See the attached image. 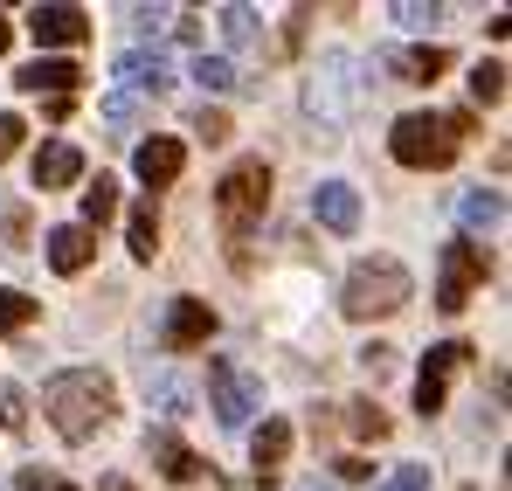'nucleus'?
Masks as SVG:
<instances>
[{
    "label": "nucleus",
    "mask_w": 512,
    "mask_h": 491,
    "mask_svg": "<svg viewBox=\"0 0 512 491\" xmlns=\"http://www.w3.org/2000/svg\"><path fill=\"white\" fill-rule=\"evenodd\" d=\"M42 409H49V422H56V436L84 443V436H97V429L111 422V381H104L97 367L56 374V381L42 388Z\"/></svg>",
    "instance_id": "1"
},
{
    "label": "nucleus",
    "mask_w": 512,
    "mask_h": 491,
    "mask_svg": "<svg viewBox=\"0 0 512 491\" xmlns=\"http://www.w3.org/2000/svg\"><path fill=\"white\" fill-rule=\"evenodd\" d=\"M409 270L395 263V256H374V263H353L346 270V291H340V312L346 319H388V312H402L409 305Z\"/></svg>",
    "instance_id": "2"
},
{
    "label": "nucleus",
    "mask_w": 512,
    "mask_h": 491,
    "mask_svg": "<svg viewBox=\"0 0 512 491\" xmlns=\"http://www.w3.org/2000/svg\"><path fill=\"white\" fill-rule=\"evenodd\" d=\"M215 215H222V229L243 243L256 222L270 215V166L263 160H236L222 173V187H215Z\"/></svg>",
    "instance_id": "3"
},
{
    "label": "nucleus",
    "mask_w": 512,
    "mask_h": 491,
    "mask_svg": "<svg viewBox=\"0 0 512 491\" xmlns=\"http://www.w3.org/2000/svg\"><path fill=\"white\" fill-rule=\"evenodd\" d=\"M388 153L402 166H416V173H436V166L457 160V132H450V118H436V111H409V118H395Z\"/></svg>",
    "instance_id": "4"
},
{
    "label": "nucleus",
    "mask_w": 512,
    "mask_h": 491,
    "mask_svg": "<svg viewBox=\"0 0 512 491\" xmlns=\"http://www.w3.org/2000/svg\"><path fill=\"white\" fill-rule=\"evenodd\" d=\"M208 409H215L222 429H243V422L263 409V381H256L250 367H236L229 353H215V360H208Z\"/></svg>",
    "instance_id": "5"
},
{
    "label": "nucleus",
    "mask_w": 512,
    "mask_h": 491,
    "mask_svg": "<svg viewBox=\"0 0 512 491\" xmlns=\"http://www.w3.org/2000/svg\"><path fill=\"white\" fill-rule=\"evenodd\" d=\"M492 277V263H485V249L478 243H450L443 249V284H436V305L443 312H464L471 305V291Z\"/></svg>",
    "instance_id": "6"
},
{
    "label": "nucleus",
    "mask_w": 512,
    "mask_h": 491,
    "mask_svg": "<svg viewBox=\"0 0 512 491\" xmlns=\"http://www.w3.org/2000/svg\"><path fill=\"white\" fill-rule=\"evenodd\" d=\"M457 367H471V346H464V339H443V346H429V353H423V367H416V409H423V415L443 409Z\"/></svg>",
    "instance_id": "7"
},
{
    "label": "nucleus",
    "mask_w": 512,
    "mask_h": 491,
    "mask_svg": "<svg viewBox=\"0 0 512 491\" xmlns=\"http://www.w3.org/2000/svg\"><path fill=\"white\" fill-rule=\"evenodd\" d=\"M28 35H35L42 49H77L90 35V14L84 7H63V0H56V7H28Z\"/></svg>",
    "instance_id": "8"
},
{
    "label": "nucleus",
    "mask_w": 512,
    "mask_h": 491,
    "mask_svg": "<svg viewBox=\"0 0 512 491\" xmlns=\"http://www.w3.org/2000/svg\"><path fill=\"white\" fill-rule=\"evenodd\" d=\"M312 215H319L333 236H353V229H360V194H353L346 180H319V187H312Z\"/></svg>",
    "instance_id": "9"
},
{
    "label": "nucleus",
    "mask_w": 512,
    "mask_h": 491,
    "mask_svg": "<svg viewBox=\"0 0 512 491\" xmlns=\"http://www.w3.org/2000/svg\"><path fill=\"white\" fill-rule=\"evenodd\" d=\"M14 83H21L28 97H70V90L84 83V70H77L70 56H35V63H28Z\"/></svg>",
    "instance_id": "10"
},
{
    "label": "nucleus",
    "mask_w": 512,
    "mask_h": 491,
    "mask_svg": "<svg viewBox=\"0 0 512 491\" xmlns=\"http://www.w3.org/2000/svg\"><path fill=\"white\" fill-rule=\"evenodd\" d=\"M146 457L160 464V478H173V485H194V478H201V457H194L173 429H153V436H146Z\"/></svg>",
    "instance_id": "11"
},
{
    "label": "nucleus",
    "mask_w": 512,
    "mask_h": 491,
    "mask_svg": "<svg viewBox=\"0 0 512 491\" xmlns=\"http://www.w3.org/2000/svg\"><path fill=\"white\" fill-rule=\"evenodd\" d=\"M284 457H291V422H263L250 443V464H256V485H277V471H284Z\"/></svg>",
    "instance_id": "12"
},
{
    "label": "nucleus",
    "mask_w": 512,
    "mask_h": 491,
    "mask_svg": "<svg viewBox=\"0 0 512 491\" xmlns=\"http://www.w3.org/2000/svg\"><path fill=\"white\" fill-rule=\"evenodd\" d=\"M208 332H215V312H208L201 298H173V312H167V346H173V353L201 346Z\"/></svg>",
    "instance_id": "13"
},
{
    "label": "nucleus",
    "mask_w": 512,
    "mask_h": 491,
    "mask_svg": "<svg viewBox=\"0 0 512 491\" xmlns=\"http://www.w3.org/2000/svg\"><path fill=\"white\" fill-rule=\"evenodd\" d=\"M132 166H139L146 187H167V180H180V166H187V146H180V139H146V146L132 153Z\"/></svg>",
    "instance_id": "14"
},
{
    "label": "nucleus",
    "mask_w": 512,
    "mask_h": 491,
    "mask_svg": "<svg viewBox=\"0 0 512 491\" xmlns=\"http://www.w3.org/2000/svg\"><path fill=\"white\" fill-rule=\"evenodd\" d=\"M90 256H97V236H90L84 222H63V229L49 236V263H56L63 277H77V270H84Z\"/></svg>",
    "instance_id": "15"
},
{
    "label": "nucleus",
    "mask_w": 512,
    "mask_h": 491,
    "mask_svg": "<svg viewBox=\"0 0 512 491\" xmlns=\"http://www.w3.org/2000/svg\"><path fill=\"white\" fill-rule=\"evenodd\" d=\"M118 77L132 83V90H167L173 63L160 56V49H125V56H118Z\"/></svg>",
    "instance_id": "16"
},
{
    "label": "nucleus",
    "mask_w": 512,
    "mask_h": 491,
    "mask_svg": "<svg viewBox=\"0 0 512 491\" xmlns=\"http://www.w3.org/2000/svg\"><path fill=\"white\" fill-rule=\"evenodd\" d=\"M346 70H353V56L333 49V56H326V77H312V111H319V118H340L346 111Z\"/></svg>",
    "instance_id": "17"
},
{
    "label": "nucleus",
    "mask_w": 512,
    "mask_h": 491,
    "mask_svg": "<svg viewBox=\"0 0 512 491\" xmlns=\"http://www.w3.org/2000/svg\"><path fill=\"white\" fill-rule=\"evenodd\" d=\"M457 215H464V229H471V236H478V229L492 236V229L506 222V194H499V187H471V194L457 201ZM471 236H464V243H471Z\"/></svg>",
    "instance_id": "18"
},
{
    "label": "nucleus",
    "mask_w": 512,
    "mask_h": 491,
    "mask_svg": "<svg viewBox=\"0 0 512 491\" xmlns=\"http://www.w3.org/2000/svg\"><path fill=\"white\" fill-rule=\"evenodd\" d=\"M77 173H84V153H77V146H42V153H35V187H42V194L70 187Z\"/></svg>",
    "instance_id": "19"
},
{
    "label": "nucleus",
    "mask_w": 512,
    "mask_h": 491,
    "mask_svg": "<svg viewBox=\"0 0 512 491\" xmlns=\"http://www.w3.org/2000/svg\"><path fill=\"white\" fill-rule=\"evenodd\" d=\"M125 249H132L139 263H153V249H160V208H153V201L132 208V222H125Z\"/></svg>",
    "instance_id": "20"
},
{
    "label": "nucleus",
    "mask_w": 512,
    "mask_h": 491,
    "mask_svg": "<svg viewBox=\"0 0 512 491\" xmlns=\"http://www.w3.org/2000/svg\"><path fill=\"white\" fill-rule=\"evenodd\" d=\"M388 70H402V83H436L450 70V56L429 42V49H409V56H388Z\"/></svg>",
    "instance_id": "21"
},
{
    "label": "nucleus",
    "mask_w": 512,
    "mask_h": 491,
    "mask_svg": "<svg viewBox=\"0 0 512 491\" xmlns=\"http://www.w3.org/2000/svg\"><path fill=\"white\" fill-rule=\"evenodd\" d=\"M111 215H118V180L97 173V187H84V229H104Z\"/></svg>",
    "instance_id": "22"
},
{
    "label": "nucleus",
    "mask_w": 512,
    "mask_h": 491,
    "mask_svg": "<svg viewBox=\"0 0 512 491\" xmlns=\"http://www.w3.org/2000/svg\"><path fill=\"white\" fill-rule=\"evenodd\" d=\"M35 312H42V305H35L28 291H7V284H0V332H21V326H35Z\"/></svg>",
    "instance_id": "23"
},
{
    "label": "nucleus",
    "mask_w": 512,
    "mask_h": 491,
    "mask_svg": "<svg viewBox=\"0 0 512 491\" xmlns=\"http://www.w3.org/2000/svg\"><path fill=\"white\" fill-rule=\"evenodd\" d=\"M222 35H229L236 49H256V42H263V28H256V7H222Z\"/></svg>",
    "instance_id": "24"
},
{
    "label": "nucleus",
    "mask_w": 512,
    "mask_h": 491,
    "mask_svg": "<svg viewBox=\"0 0 512 491\" xmlns=\"http://www.w3.org/2000/svg\"><path fill=\"white\" fill-rule=\"evenodd\" d=\"M346 422H353V436H360V443H381V436H388V415L374 409V402H346Z\"/></svg>",
    "instance_id": "25"
},
{
    "label": "nucleus",
    "mask_w": 512,
    "mask_h": 491,
    "mask_svg": "<svg viewBox=\"0 0 512 491\" xmlns=\"http://www.w3.org/2000/svg\"><path fill=\"white\" fill-rule=\"evenodd\" d=\"M471 97H478V104H499V97H506V63H478V70H471Z\"/></svg>",
    "instance_id": "26"
},
{
    "label": "nucleus",
    "mask_w": 512,
    "mask_h": 491,
    "mask_svg": "<svg viewBox=\"0 0 512 491\" xmlns=\"http://www.w3.org/2000/svg\"><path fill=\"white\" fill-rule=\"evenodd\" d=\"M194 83H201V90H236L229 56H194Z\"/></svg>",
    "instance_id": "27"
},
{
    "label": "nucleus",
    "mask_w": 512,
    "mask_h": 491,
    "mask_svg": "<svg viewBox=\"0 0 512 491\" xmlns=\"http://www.w3.org/2000/svg\"><path fill=\"white\" fill-rule=\"evenodd\" d=\"M21 243H28V208L0 201V249H21Z\"/></svg>",
    "instance_id": "28"
},
{
    "label": "nucleus",
    "mask_w": 512,
    "mask_h": 491,
    "mask_svg": "<svg viewBox=\"0 0 512 491\" xmlns=\"http://www.w3.org/2000/svg\"><path fill=\"white\" fill-rule=\"evenodd\" d=\"M0 429H14V436L28 429V402H21V388H14V381H0Z\"/></svg>",
    "instance_id": "29"
},
{
    "label": "nucleus",
    "mask_w": 512,
    "mask_h": 491,
    "mask_svg": "<svg viewBox=\"0 0 512 491\" xmlns=\"http://www.w3.org/2000/svg\"><path fill=\"white\" fill-rule=\"evenodd\" d=\"M104 125H111V132L125 139V132L139 125V104H132V97H104Z\"/></svg>",
    "instance_id": "30"
},
{
    "label": "nucleus",
    "mask_w": 512,
    "mask_h": 491,
    "mask_svg": "<svg viewBox=\"0 0 512 491\" xmlns=\"http://www.w3.org/2000/svg\"><path fill=\"white\" fill-rule=\"evenodd\" d=\"M146 395H153V402H160L167 415H180V402H187V388H180L173 374H160V381H146Z\"/></svg>",
    "instance_id": "31"
},
{
    "label": "nucleus",
    "mask_w": 512,
    "mask_h": 491,
    "mask_svg": "<svg viewBox=\"0 0 512 491\" xmlns=\"http://www.w3.org/2000/svg\"><path fill=\"white\" fill-rule=\"evenodd\" d=\"M381 491H429V464H402V471H395Z\"/></svg>",
    "instance_id": "32"
},
{
    "label": "nucleus",
    "mask_w": 512,
    "mask_h": 491,
    "mask_svg": "<svg viewBox=\"0 0 512 491\" xmlns=\"http://www.w3.org/2000/svg\"><path fill=\"white\" fill-rule=\"evenodd\" d=\"M360 367H367V374L381 381V374L395 367V346H381V339H374V346H360Z\"/></svg>",
    "instance_id": "33"
},
{
    "label": "nucleus",
    "mask_w": 512,
    "mask_h": 491,
    "mask_svg": "<svg viewBox=\"0 0 512 491\" xmlns=\"http://www.w3.org/2000/svg\"><path fill=\"white\" fill-rule=\"evenodd\" d=\"M194 132H201L208 146H222V139H229V118H222V111H201V118H194Z\"/></svg>",
    "instance_id": "34"
},
{
    "label": "nucleus",
    "mask_w": 512,
    "mask_h": 491,
    "mask_svg": "<svg viewBox=\"0 0 512 491\" xmlns=\"http://www.w3.org/2000/svg\"><path fill=\"white\" fill-rule=\"evenodd\" d=\"M21 132H28V125H21V118H14V111H0V160H7V153H14V146H21Z\"/></svg>",
    "instance_id": "35"
},
{
    "label": "nucleus",
    "mask_w": 512,
    "mask_h": 491,
    "mask_svg": "<svg viewBox=\"0 0 512 491\" xmlns=\"http://www.w3.org/2000/svg\"><path fill=\"white\" fill-rule=\"evenodd\" d=\"M125 21H132V28H139V35H153V28H160V21H173V14H160V7H132V14H125Z\"/></svg>",
    "instance_id": "36"
},
{
    "label": "nucleus",
    "mask_w": 512,
    "mask_h": 491,
    "mask_svg": "<svg viewBox=\"0 0 512 491\" xmlns=\"http://www.w3.org/2000/svg\"><path fill=\"white\" fill-rule=\"evenodd\" d=\"M395 21H402V28H429V21H443V14H436V7H395Z\"/></svg>",
    "instance_id": "37"
},
{
    "label": "nucleus",
    "mask_w": 512,
    "mask_h": 491,
    "mask_svg": "<svg viewBox=\"0 0 512 491\" xmlns=\"http://www.w3.org/2000/svg\"><path fill=\"white\" fill-rule=\"evenodd\" d=\"M97 491H132V485H125V478H104V485H97Z\"/></svg>",
    "instance_id": "38"
},
{
    "label": "nucleus",
    "mask_w": 512,
    "mask_h": 491,
    "mask_svg": "<svg viewBox=\"0 0 512 491\" xmlns=\"http://www.w3.org/2000/svg\"><path fill=\"white\" fill-rule=\"evenodd\" d=\"M7 42H14V28H7V14H0V49H7Z\"/></svg>",
    "instance_id": "39"
},
{
    "label": "nucleus",
    "mask_w": 512,
    "mask_h": 491,
    "mask_svg": "<svg viewBox=\"0 0 512 491\" xmlns=\"http://www.w3.org/2000/svg\"><path fill=\"white\" fill-rule=\"evenodd\" d=\"M305 491H333V485H319V478H312V485H305Z\"/></svg>",
    "instance_id": "40"
},
{
    "label": "nucleus",
    "mask_w": 512,
    "mask_h": 491,
    "mask_svg": "<svg viewBox=\"0 0 512 491\" xmlns=\"http://www.w3.org/2000/svg\"><path fill=\"white\" fill-rule=\"evenodd\" d=\"M56 491H77V485H56Z\"/></svg>",
    "instance_id": "41"
}]
</instances>
